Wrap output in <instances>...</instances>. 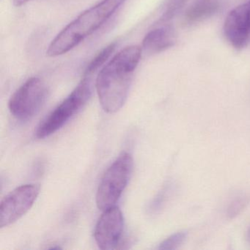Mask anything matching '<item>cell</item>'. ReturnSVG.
I'll return each instance as SVG.
<instances>
[{
	"mask_svg": "<svg viewBox=\"0 0 250 250\" xmlns=\"http://www.w3.org/2000/svg\"><path fill=\"white\" fill-rule=\"evenodd\" d=\"M125 1L102 0L82 13L52 40L46 51L48 56L55 58L72 50L101 28Z\"/></svg>",
	"mask_w": 250,
	"mask_h": 250,
	"instance_id": "cell-2",
	"label": "cell"
},
{
	"mask_svg": "<svg viewBox=\"0 0 250 250\" xmlns=\"http://www.w3.org/2000/svg\"><path fill=\"white\" fill-rule=\"evenodd\" d=\"M116 46V43H112L102 49L87 65L83 76L93 77V74H96L100 68H103L106 65L115 52Z\"/></svg>",
	"mask_w": 250,
	"mask_h": 250,
	"instance_id": "cell-11",
	"label": "cell"
},
{
	"mask_svg": "<svg viewBox=\"0 0 250 250\" xmlns=\"http://www.w3.org/2000/svg\"><path fill=\"white\" fill-rule=\"evenodd\" d=\"M124 220L121 209L117 206L104 210L96 226L94 238L102 250L116 249L124 231Z\"/></svg>",
	"mask_w": 250,
	"mask_h": 250,
	"instance_id": "cell-7",
	"label": "cell"
},
{
	"mask_svg": "<svg viewBox=\"0 0 250 250\" xmlns=\"http://www.w3.org/2000/svg\"><path fill=\"white\" fill-rule=\"evenodd\" d=\"M188 0H169L159 21L168 22L181 11Z\"/></svg>",
	"mask_w": 250,
	"mask_h": 250,
	"instance_id": "cell-12",
	"label": "cell"
},
{
	"mask_svg": "<svg viewBox=\"0 0 250 250\" xmlns=\"http://www.w3.org/2000/svg\"><path fill=\"white\" fill-rule=\"evenodd\" d=\"M176 35L170 26H162L153 29L145 36L142 49L148 55H155L175 46Z\"/></svg>",
	"mask_w": 250,
	"mask_h": 250,
	"instance_id": "cell-9",
	"label": "cell"
},
{
	"mask_svg": "<svg viewBox=\"0 0 250 250\" xmlns=\"http://www.w3.org/2000/svg\"><path fill=\"white\" fill-rule=\"evenodd\" d=\"M142 52V47L137 45L127 46L114 55L99 71L96 91L102 107L107 113L118 112L126 102Z\"/></svg>",
	"mask_w": 250,
	"mask_h": 250,
	"instance_id": "cell-1",
	"label": "cell"
},
{
	"mask_svg": "<svg viewBox=\"0 0 250 250\" xmlns=\"http://www.w3.org/2000/svg\"><path fill=\"white\" fill-rule=\"evenodd\" d=\"M47 96V87L39 77H32L12 95L8 108L20 121H28L39 113Z\"/></svg>",
	"mask_w": 250,
	"mask_h": 250,
	"instance_id": "cell-5",
	"label": "cell"
},
{
	"mask_svg": "<svg viewBox=\"0 0 250 250\" xmlns=\"http://www.w3.org/2000/svg\"><path fill=\"white\" fill-rule=\"evenodd\" d=\"M133 169V158L127 152L121 153L108 168L96 193V205L105 210L115 206L129 181Z\"/></svg>",
	"mask_w": 250,
	"mask_h": 250,
	"instance_id": "cell-4",
	"label": "cell"
},
{
	"mask_svg": "<svg viewBox=\"0 0 250 250\" xmlns=\"http://www.w3.org/2000/svg\"><path fill=\"white\" fill-rule=\"evenodd\" d=\"M224 34L231 46L242 49L250 41V21L247 4L234 8L228 14L224 24Z\"/></svg>",
	"mask_w": 250,
	"mask_h": 250,
	"instance_id": "cell-8",
	"label": "cell"
},
{
	"mask_svg": "<svg viewBox=\"0 0 250 250\" xmlns=\"http://www.w3.org/2000/svg\"><path fill=\"white\" fill-rule=\"evenodd\" d=\"M248 238H249V240H250V229H249V231H248Z\"/></svg>",
	"mask_w": 250,
	"mask_h": 250,
	"instance_id": "cell-17",
	"label": "cell"
},
{
	"mask_svg": "<svg viewBox=\"0 0 250 250\" xmlns=\"http://www.w3.org/2000/svg\"><path fill=\"white\" fill-rule=\"evenodd\" d=\"M219 4L216 0H195L184 14V21L188 25L201 22L216 14Z\"/></svg>",
	"mask_w": 250,
	"mask_h": 250,
	"instance_id": "cell-10",
	"label": "cell"
},
{
	"mask_svg": "<svg viewBox=\"0 0 250 250\" xmlns=\"http://www.w3.org/2000/svg\"><path fill=\"white\" fill-rule=\"evenodd\" d=\"M31 1H33V0H13V3L15 6L20 7L31 2Z\"/></svg>",
	"mask_w": 250,
	"mask_h": 250,
	"instance_id": "cell-15",
	"label": "cell"
},
{
	"mask_svg": "<svg viewBox=\"0 0 250 250\" xmlns=\"http://www.w3.org/2000/svg\"><path fill=\"white\" fill-rule=\"evenodd\" d=\"M247 9H248V15L249 19H250V2H247Z\"/></svg>",
	"mask_w": 250,
	"mask_h": 250,
	"instance_id": "cell-16",
	"label": "cell"
},
{
	"mask_svg": "<svg viewBox=\"0 0 250 250\" xmlns=\"http://www.w3.org/2000/svg\"><path fill=\"white\" fill-rule=\"evenodd\" d=\"M39 192L37 184H26L5 196L0 205V228L9 226L22 217L34 204Z\"/></svg>",
	"mask_w": 250,
	"mask_h": 250,
	"instance_id": "cell-6",
	"label": "cell"
},
{
	"mask_svg": "<svg viewBox=\"0 0 250 250\" xmlns=\"http://www.w3.org/2000/svg\"><path fill=\"white\" fill-rule=\"evenodd\" d=\"M243 203H244V201L243 200H235L233 203H232V206L229 208V211H230V213L229 214H235V213H237V210H239L242 208Z\"/></svg>",
	"mask_w": 250,
	"mask_h": 250,
	"instance_id": "cell-14",
	"label": "cell"
},
{
	"mask_svg": "<svg viewBox=\"0 0 250 250\" xmlns=\"http://www.w3.org/2000/svg\"><path fill=\"white\" fill-rule=\"evenodd\" d=\"M187 232H178L165 239L159 245V250H175L184 243L187 238Z\"/></svg>",
	"mask_w": 250,
	"mask_h": 250,
	"instance_id": "cell-13",
	"label": "cell"
},
{
	"mask_svg": "<svg viewBox=\"0 0 250 250\" xmlns=\"http://www.w3.org/2000/svg\"><path fill=\"white\" fill-rule=\"evenodd\" d=\"M91 95L92 77L83 76V80L71 94L39 125L36 137L44 139L61 129L86 104Z\"/></svg>",
	"mask_w": 250,
	"mask_h": 250,
	"instance_id": "cell-3",
	"label": "cell"
}]
</instances>
